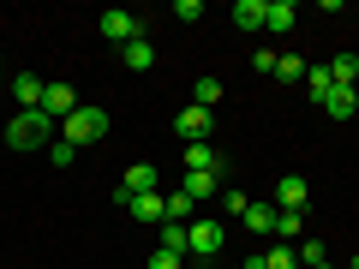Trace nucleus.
<instances>
[{
  "label": "nucleus",
  "mask_w": 359,
  "mask_h": 269,
  "mask_svg": "<svg viewBox=\"0 0 359 269\" xmlns=\"http://www.w3.org/2000/svg\"><path fill=\"white\" fill-rule=\"evenodd\" d=\"M6 144H13V150H48L54 144V120L42 114V108L36 114H13L6 120Z\"/></svg>",
  "instance_id": "nucleus-1"
},
{
  "label": "nucleus",
  "mask_w": 359,
  "mask_h": 269,
  "mask_svg": "<svg viewBox=\"0 0 359 269\" xmlns=\"http://www.w3.org/2000/svg\"><path fill=\"white\" fill-rule=\"evenodd\" d=\"M60 138L72 144V150H84V144H102V138H108V114H102V108H78V114L60 120Z\"/></svg>",
  "instance_id": "nucleus-2"
},
{
  "label": "nucleus",
  "mask_w": 359,
  "mask_h": 269,
  "mask_svg": "<svg viewBox=\"0 0 359 269\" xmlns=\"http://www.w3.org/2000/svg\"><path fill=\"white\" fill-rule=\"evenodd\" d=\"M186 240H192V257H204V263H216L222 251H228V233H222V221H186Z\"/></svg>",
  "instance_id": "nucleus-3"
},
{
  "label": "nucleus",
  "mask_w": 359,
  "mask_h": 269,
  "mask_svg": "<svg viewBox=\"0 0 359 269\" xmlns=\"http://www.w3.org/2000/svg\"><path fill=\"white\" fill-rule=\"evenodd\" d=\"M174 132H180V144H204L210 132H216V114L192 102V108H180V114H174Z\"/></svg>",
  "instance_id": "nucleus-4"
},
{
  "label": "nucleus",
  "mask_w": 359,
  "mask_h": 269,
  "mask_svg": "<svg viewBox=\"0 0 359 269\" xmlns=\"http://www.w3.org/2000/svg\"><path fill=\"white\" fill-rule=\"evenodd\" d=\"M96 25H102V36H108V42H120V48H126L132 36H144V18H138V13H126V6H108Z\"/></svg>",
  "instance_id": "nucleus-5"
},
{
  "label": "nucleus",
  "mask_w": 359,
  "mask_h": 269,
  "mask_svg": "<svg viewBox=\"0 0 359 269\" xmlns=\"http://www.w3.org/2000/svg\"><path fill=\"white\" fill-rule=\"evenodd\" d=\"M180 174H222V150L216 144H186V150H180Z\"/></svg>",
  "instance_id": "nucleus-6"
},
{
  "label": "nucleus",
  "mask_w": 359,
  "mask_h": 269,
  "mask_svg": "<svg viewBox=\"0 0 359 269\" xmlns=\"http://www.w3.org/2000/svg\"><path fill=\"white\" fill-rule=\"evenodd\" d=\"M42 114H48V120L78 114V90L72 84H48V90H42Z\"/></svg>",
  "instance_id": "nucleus-7"
},
{
  "label": "nucleus",
  "mask_w": 359,
  "mask_h": 269,
  "mask_svg": "<svg viewBox=\"0 0 359 269\" xmlns=\"http://www.w3.org/2000/svg\"><path fill=\"white\" fill-rule=\"evenodd\" d=\"M42 90H48V84H42L36 72H18V78H13V102H18V114H36V108H42Z\"/></svg>",
  "instance_id": "nucleus-8"
},
{
  "label": "nucleus",
  "mask_w": 359,
  "mask_h": 269,
  "mask_svg": "<svg viewBox=\"0 0 359 269\" xmlns=\"http://www.w3.org/2000/svg\"><path fill=\"white\" fill-rule=\"evenodd\" d=\"M294 25H299V6H294V0H264V30L287 36Z\"/></svg>",
  "instance_id": "nucleus-9"
},
{
  "label": "nucleus",
  "mask_w": 359,
  "mask_h": 269,
  "mask_svg": "<svg viewBox=\"0 0 359 269\" xmlns=\"http://www.w3.org/2000/svg\"><path fill=\"white\" fill-rule=\"evenodd\" d=\"M138 192H162V186H156V167H150V162H138V167H132V174L120 179V192H114V198H120V204H132Z\"/></svg>",
  "instance_id": "nucleus-10"
},
{
  "label": "nucleus",
  "mask_w": 359,
  "mask_h": 269,
  "mask_svg": "<svg viewBox=\"0 0 359 269\" xmlns=\"http://www.w3.org/2000/svg\"><path fill=\"white\" fill-rule=\"evenodd\" d=\"M180 192L192 204H210V198H222V174H180Z\"/></svg>",
  "instance_id": "nucleus-11"
},
{
  "label": "nucleus",
  "mask_w": 359,
  "mask_h": 269,
  "mask_svg": "<svg viewBox=\"0 0 359 269\" xmlns=\"http://www.w3.org/2000/svg\"><path fill=\"white\" fill-rule=\"evenodd\" d=\"M306 198H311L306 174H282V179H276V204H282V209H306Z\"/></svg>",
  "instance_id": "nucleus-12"
},
{
  "label": "nucleus",
  "mask_w": 359,
  "mask_h": 269,
  "mask_svg": "<svg viewBox=\"0 0 359 269\" xmlns=\"http://www.w3.org/2000/svg\"><path fill=\"white\" fill-rule=\"evenodd\" d=\"M126 209H132V221H168V192H138Z\"/></svg>",
  "instance_id": "nucleus-13"
},
{
  "label": "nucleus",
  "mask_w": 359,
  "mask_h": 269,
  "mask_svg": "<svg viewBox=\"0 0 359 269\" xmlns=\"http://www.w3.org/2000/svg\"><path fill=\"white\" fill-rule=\"evenodd\" d=\"M120 66H132V72H150V66H156V42H150V36H132L126 48H120Z\"/></svg>",
  "instance_id": "nucleus-14"
},
{
  "label": "nucleus",
  "mask_w": 359,
  "mask_h": 269,
  "mask_svg": "<svg viewBox=\"0 0 359 269\" xmlns=\"http://www.w3.org/2000/svg\"><path fill=\"white\" fill-rule=\"evenodd\" d=\"M323 114H330V120H353V114H359V90H341V84H335L330 96H323Z\"/></svg>",
  "instance_id": "nucleus-15"
},
{
  "label": "nucleus",
  "mask_w": 359,
  "mask_h": 269,
  "mask_svg": "<svg viewBox=\"0 0 359 269\" xmlns=\"http://www.w3.org/2000/svg\"><path fill=\"white\" fill-rule=\"evenodd\" d=\"M162 251H174V257H192V240H186V221H162Z\"/></svg>",
  "instance_id": "nucleus-16"
},
{
  "label": "nucleus",
  "mask_w": 359,
  "mask_h": 269,
  "mask_svg": "<svg viewBox=\"0 0 359 269\" xmlns=\"http://www.w3.org/2000/svg\"><path fill=\"white\" fill-rule=\"evenodd\" d=\"M330 78H335L341 90H359V54H335V60H330Z\"/></svg>",
  "instance_id": "nucleus-17"
},
{
  "label": "nucleus",
  "mask_w": 359,
  "mask_h": 269,
  "mask_svg": "<svg viewBox=\"0 0 359 269\" xmlns=\"http://www.w3.org/2000/svg\"><path fill=\"white\" fill-rule=\"evenodd\" d=\"M233 25H240V30H264V0H233Z\"/></svg>",
  "instance_id": "nucleus-18"
},
{
  "label": "nucleus",
  "mask_w": 359,
  "mask_h": 269,
  "mask_svg": "<svg viewBox=\"0 0 359 269\" xmlns=\"http://www.w3.org/2000/svg\"><path fill=\"white\" fill-rule=\"evenodd\" d=\"M192 102L216 114V102H222V78H216V72H204V78H198V84H192Z\"/></svg>",
  "instance_id": "nucleus-19"
},
{
  "label": "nucleus",
  "mask_w": 359,
  "mask_h": 269,
  "mask_svg": "<svg viewBox=\"0 0 359 269\" xmlns=\"http://www.w3.org/2000/svg\"><path fill=\"white\" fill-rule=\"evenodd\" d=\"M306 90H311V102L323 108V96L335 90V78H330V66H306Z\"/></svg>",
  "instance_id": "nucleus-20"
},
{
  "label": "nucleus",
  "mask_w": 359,
  "mask_h": 269,
  "mask_svg": "<svg viewBox=\"0 0 359 269\" xmlns=\"http://www.w3.org/2000/svg\"><path fill=\"white\" fill-rule=\"evenodd\" d=\"M245 228H252V233H276V204H252V209H245Z\"/></svg>",
  "instance_id": "nucleus-21"
},
{
  "label": "nucleus",
  "mask_w": 359,
  "mask_h": 269,
  "mask_svg": "<svg viewBox=\"0 0 359 269\" xmlns=\"http://www.w3.org/2000/svg\"><path fill=\"white\" fill-rule=\"evenodd\" d=\"M264 269H299V251H294V245H282V240H276V245L264 251Z\"/></svg>",
  "instance_id": "nucleus-22"
},
{
  "label": "nucleus",
  "mask_w": 359,
  "mask_h": 269,
  "mask_svg": "<svg viewBox=\"0 0 359 269\" xmlns=\"http://www.w3.org/2000/svg\"><path fill=\"white\" fill-rule=\"evenodd\" d=\"M299 228H306V221H299V209H276V233H282V245L299 240Z\"/></svg>",
  "instance_id": "nucleus-23"
},
{
  "label": "nucleus",
  "mask_w": 359,
  "mask_h": 269,
  "mask_svg": "<svg viewBox=\"0 0 359 269\" xmlns=\"http://www.w3.org/2000/svg\"><path fill=\"white\" fill-rule=\"evenodd\" d=\"M222 209H228V216H245V209H252V198H245L240 186H222Z\"/></svg>",
  "instance_id": "nucleus-24"
},
{
  "label": "nucleus",
  "mask_w": 359,
  "mask_h": 269,
  "mask_svg": "<svg viewBox=\"0 0 359 269\" xmlns=\"http://www.w3.org/2000/svg\"><path fill=\"white\" fill-rule=\"evenodd\" d=\"M192 198H186V192H180V186H174V192H168V221H186V216H192Z\"/></svg>",
  "instance_id": "nucleus-25"
},
{
  "label": "nucleus",
  "mask_w": 359,
  "mask_h": 269,
  "mask_svg": "<svg viewBox=\"0 0 359 269\" xmlns=\"http://www.w3.org/2000/svg\"><path fill=\"white\" fill-rule=\"evenodd\" d=\"M276 78H282V84H294V78H306V60H299V54H282V60H276Z\"/></svg>",
  "instance_id": "nucleus-26"
},
{
  "label": "nucleus",
  "mask_w": 359,
  "mask_h": 269,
  "mask_svg": "<svg viewBox=\"0 0 359 269\" xmlns=\"http://www.w3.org/2000/svg\"><path fill=\"white\" fill-rule=\"evenodd\" d=\"M48 162H54V167H72V162H78V150H72L66 138H54V144H48Z\"/></svg>",
  "instance_id": "nucleus-27"
},
{
  "label": "nucleus",
  "mask_w": 359,
  "mask_h": 269,
  "mask_svg": "<svg viewBox=\"0 0 359 269\" xmlns=\"http://www.w3.org/2000/svg\"><path fill=\"white\" fill-rule=\"evenodd\" d=\"M299 263L318 269V263H330V257H323V245H318V240H306V245H299Z\"/></svg>",
  "instance_id": "nucleus-28"
},
{
  "label": "nucleus",
  "mask_w": 359,
  "mask_h": 269,
  "mask_svg": "<svg viewBox=\"0 0 359 269\" xmlns=\"http://www.w3.org/2000/svg\"><path fill=\"white\" fill-rule=\"evenodd\" d=\"M174 18H180V25H192V18H204V0H180V6H174Z\"/></svg>",
  "instance_id": "nucleus-29"
},
{
  "label": "nucleus",
  "mask_w": 359,
  "mask_h": 269,
  "mask_svg": "<svg viewBox=\"0 0 359 269\" xmlns=\"http://www.w3.org/2000/svg\"><path fill=\"white\" fill-rule=\"evenodd\" d=\"M276 60H282L276 48H257V54H252V66H257V72H276Z\"/></svg>",
  "instance_id": "nucleus-30"
},
{
  "label": "nucleus",
  "mask_w": 359,
  "mask_h": 269,
  "mask_svg": "<svg viewBox=\"0 0 359 269\" xmlns=\"http://www.w3.org/2000/svg\"><path fill=\"white\" fill-rule=\"evenodd\" d=\"M150 269H180V257H174V251H162V245H156V251H150Z\"/></svg>",
  "instance_id": "nucleus-31"
},
{
  "label": "nucleus",
  "mask_w": 359,
  "mask_h": 269,
  "mask_svg": "<svg viewBox=\"0 0 359 269\" xmlns=\"http://www.w3.org/2000/svg\"><path fill=\"white\" fill-rule=\"evenodd\" d=\"M192 269H216V263H192Z\"/></svg>",
  "instance_id": "nucleus-32"
},
{
  "label": "nucleus",
  "mask_w": 359,
  "mask_h": 269,
  "mask_svg": "<svg viewBox=\"0 0 359 269\" xmlns=\"http://www.w3.org/2000/svg\"><path fill=\"white\" fill-rule=\"evenodd\" d=\"M216 269H240V263H216Z\"/></svg>",
  "instance_id": "nucleus-33"
},
{
  "label": "nucleus",
  "mask_w": 359,
  "mask_h": 269,
  "mask_svg": "<svg viewBox=\"0 0 359 269\" xmlns=\"http://www.w3.org/2000/svg\"><path fill=\"white\" fill-rule=\"evenodd\" d=\"M347 269H359V257H353V263H347Z\"/></svg>",
  "instance_id": "nucleus-34"
},
{
  "label": "nucleus",
  "mask_w": 359,
  "mask_h": 269,
  "mask_svg": "<svg viewBox=\"0 0 359 269\" xmlns=\"http://www.w3.org/2000/svg\"><path fill=\"white\" fill-rule=\"evenodd\" d=\"M318 269H335V263H318Z\"/></svg>",
  "instance_id": "nucleus-35"
},
{
  "label": "nucleus",
  "mask_w": 359,
  "mask_h": 269,
  "mask_svg": "<svg viewBox=\"0 0 359 269\" xmlns=\"http://www.w3.org/2000/svg\"><path fill=\"white\" fill-rule=\"evenodd\" d=\"M0 66H6V60H0Z\"/></svg>",
  "instance_id": "nucleus-36"
}]
</instances>
